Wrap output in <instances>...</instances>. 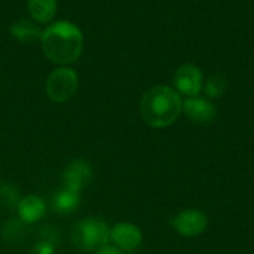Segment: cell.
Returning a JSON list of instances; mask_svg holds the SVG:
<instances>
[{"label": "cell", "instance_id": "cell-14", "mask_svg": "<svg viewBox=\"0 0 254 254\" xmlns=\"http://www.w3.org/2000/svg\"><path fill=\"white\" fill-rule=\"evenodd\" d=\"M204 91L207 94L208 98H219L225 94L226 91V79L220 74H216V76H211L205 86H204Z\"/></svg>", "mask_w": 254, "mask_h": 254}, {"label": "cell", "instance_id": "cell-1", "mask_svg": "<svg viewBox=\"0 0 254 254\" xmlns=\"http://www.w3.org/2000/svg\"><path fill=\"white\" fill-rule=\"evenodd\" d=\"M45 57L60 65L74 63L83 51V34L74 24L58 21L48 25L40 37Z\"/></svg>", "mask_w": 254, "mask_h": 254}, {"label": "cell", "instance_id": "cell-12", "mask_svg": "<svg viewBox=\"0 0 254 254\" xmlns=\"http://www.w3.org/2000/svg\"><path fill=\"white\" fill-rule=\"evenodd\" d=\"M28 12L36 22L46 24L52 21L57 13V0H28Z\"/></svg>", "mask_w": 254, "mask_h": 254}, {"label": "cell", "instance_id": "cell-13", "mask_svg": "<svg viewBox=\"0 0 254 254\" xmlns=\"http://www.w3.org/2000/svg\"><path fill=\"white\" fill-rule=\"evenodd\" d=\"M42 30L31 21L21 19L10 25V34L21 43H33L42 37Z\"/></svg>", "mask_w": 254, "mask_h": 254}, {"label": "cell", "instance_id": "cell-11", "mask_svg": "<svg viewBox=\"0 0 254 254\" xmlns=\"http://www.w3.org/2000/svg\"><path fill=\"white\" fill-rule=\"evenodd\" d=\"M80 205V195L79 192L70 190V189H63L55 193L52 199V207L54 211L60 214H71L74 213Z\"/></svg>", "mask_w": 254, "mask_h": 254}, {"label": "cell", "instance_id": "cell-17", "mask_svg": "<svg viewBox=\"0 0 254 254\" xmlns=\"http://www.w3.org/2000/svg\"><path fill=\"white\" fill-rule=\"evenodd\" d=\"M30 254H55V243L52 240H42L33 246Z\"/></svg>", "mask_w": 254, "mask_h": 254}, {"label": "cell", "instance_id": "cell-2", "mask_svg": "<svg viewBox=\"0 0 254 254\" xmlns=\"http://www.w3.org/2000/svg\"><path fill=\"white\" fill-rule=\"evenodd\" d=\"M183 112V101L177 91L158 85L147 89L140 100L141 119L152 128H167L173 125Z\"/></svg>", "mask_w": 254, "mask_h": 254}, {"label": "cell", "instance_id": "cell-8", "mask_svg": "<svg viewBox=\"0 0 254 254\" xmlns=\"http://www.w3.org/2000/svg\"><path fill=\"white\" fill-rule=\"evenodd\" d=\"M92 177V168L89 165V162L83 161V159H77L73 161L63 173V182H64V188L79 192L83 189L85 183Z\"/></svg>", "mask_w": 254, "mask_h": 254}, {"label": "cell", "instance_id": "cell-5", "mask_svg": "<svg viewBox=\"0 0 254 254\" xmlns=\"http://www.w3.org/2000/svg\"><path fill=\"white\" fill-rule=\"evenodd\" d=\"M171 226L174 231L186 238L198 237L205 232L208 226V217L204 211L196 208H189L185 211H180L177 216L173 217Z\"/></svg>", "mask_w": 254, "mask_h": 254}, {"label": "cell", "instance_id": "cell-9", "mask_svg": "<svg viewBox=\"0 0 254 254\" xmlns=\"http://www.w3.org/2000/svg\"><path fill=\"white\" fill-rule=\"evenodd\" d=\"M183 110L190 121L198 122V124H210L216 118L214 104L199 97H190L185 100Z\"/></svg>", "mask_w": 254, "mask_h": 254}, {"label": "cell", "instance_id": "cell-6", "mask_svg": "<svg viewBox=\"0 0 254 254\" xmlns=\"http://www.w3.org/2000/svg\"><path fill=\"white\" fill-rule=\"evenodd\" d=\"M173 80L177 92L190 98V97H198V94L201 92L204 76L199 67L193 64H183L176 70Z\"/></svg>", "mask_w": 254, "mask_h": 254}, {"label": "cell", "instance_id": "cell-4", "mask_svg": "<svg viewBox=\"0 0 254 254\" xmlns=\"http://www.w3.org/2000/svg\"><path fill=\"white\" fill-rule=\"evenodd\" d=\"M77 86V74L68 67H60L54 70L46 79V94L55 103L68 101L76 94Z\"/></svg>", "mask_w": 254, "mask_h": 254}, {"label": "cell", "instance_id": "cell-3", "mask_svg": "<svg viewBox=\"0 0 254 254\" xmlns=\"http://www.w3.org/2000/svg\"><path fill=\"white\" fill-rule=\"evenodd\" d=\"M71 240L82 252H97L107 246L110 240V228L100 219L88 217L74 225Z\"/></svg>", "mask_w": 254, "mask_h": 254}, {"label": "cell", "instance_id": "cell-18", "mask_svg": "<svg viewBox=\"0 0 254 254\" xmlns=\"http://www.w3.org/2000/svg\"><path fill=\"white\" fill-rule=\"evenodd\" d=\"M95 254H124L118 247H112V246H106L100 250H97Z\"/></svg>", "mask_w": 254, "mask_h": 254}, {"label": "cell", "instance_id": "cell-10", "mask_svg": "<svg viewBox=\"0 0 254 254\" xmlns=\"http://www.w3.org/2000/svg\"><path fill=\"white\" fill-rule=\"evenodd\" d=\"M18 217L21 222L30 225L39 222L45 213H46V204L40 196L36 195H27L18 202Z\"/></svg>", "mask_w": 254, "mask_h": 254}, {"label": "cell", "instance_id": "cell-7", "mask_svg": "<svg viewBox=\"0 0 254 254\" xmlns=\"http://www.w3.org/2000/svg\"><path fill=\"white\" fill-rule=\"evenodd\" d=\"M110 240L116 244L119 250L132 252L137 247H140L143 241V234L138 226L122 222L110 229Z\"/></svg>", "mask_w": 254, "mask_h": 254}, {"label": "cell", "instance_id": "cell-15", "mask_svg": "<svg viewBox=\"0 0 254 254\" xmlns=\"http://www.w3.org/2000/svg\"><path fill=\"white\" fill-rule=\"evenodd\" d=\"M19 192L13 185H1L0 186V204L6 208L18 207Z\"/></svg>", "mask_w": 254, "mask_h": 254}, {"label": "cell", "instance_id": "cell-16", "mask_svg": "<svg viewBox=\"0 0 254 254\" xmlns=\"http://www.w3.org/2000/svg\"><path fill=\"white\" fill-rule=\"evenodd\" d=\"M21 223H24V222H21ZM21 223L16 222V220H9V222L3 226V232H1L3 238L7 240V241H16L18 237L22 235V232H21V231H22Z\"/></svg>", "mask_w": 254, "mask_h": 254}]
</instances>
